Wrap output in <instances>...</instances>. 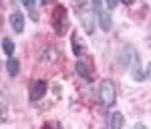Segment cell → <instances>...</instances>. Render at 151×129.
Masks as SVG:
<instances>
[{"label":"cell","instance_id":"obj_1","mask_svg":"<svg viewBox=\"0 0 151 129\" xmlns=\"http://www.w3.org/2000/svg\"><path fill=\"white\" fill-rule=\"evenodd\" d=\"M52 28L58 36L67 35L69 30V16H67V8L65 6H57L52 12Z\"/></svg>","mask_w":151,"mask_h":129},{"label":"cell","instance_id":"obj_2","mask_svg":"<svg viewBox=\"0 0 151 129\" xmlns=\"http://www.w3.org/2000/svg\"><path fill=\"white\" fill-rule=\"evenodd\" d=\"M99 97H101V103L103 105H113L115 103V97H117V91H115V85L111 81H103L101 87H99Z\"/></svg>","mask_w":151,"mask_h":129},{"label":"cell","instance_id":"obj_3","mask_svg":"<svg viewBox=\"0 0 151 129\" xmlns=\"http://www.w3.org/2000/svg\"><path fill=\"white\" fill-rule=\"evenodd\" d=\"M45 93H47V81L45 79H36L32 83V87H30V99L38 101L40 97H45Z\"/></svg>","mask_w":151,"mask_h":129},{"label":"cell","instance_id":"obj_4","mask_svg":"<svg viewBox=\"0 0 151 129\" xmlns=\"http://www.w3.org/2000/svg\"><path fill=\"white\" fill-rule=\"evenodd\" d=\"M58 59H60V53L55 47H45L40 50V61H45L47 65H55Z\"/></svg>","mask_w":151,"mask_h":129},{"label":"cell","instance_id":"obj_5","mask_svg":"<svg viewBox=\"0 0 151 129\" xmlns=\"http://www.w3.org/2000/svg\"><path fill=\"white\" fill-rule=\"evenodd\" d=\"M79 18H81L85 30H87V32H93L95 30V22H93V14H91V10H89V8L79 10Z\"/></svg>","mask_w":151,"mask_h":129},{"label":"cell","instance_id":"obj_6","mask_svg":"<svg viewBox=\"0 0 151 129\" xmlns=\"http://www.w3.org/2000/svg\"><path fill=\"white\" fill-rule=\"evenodd\" d=\"M10 26H12L14 32H22V30H24V16H22V12L14 10L10 14Z\"/></svg>","mask_w":151,"mask_h":129},{"label":"cell","instance_id":"obj_7","mask_svg":"<svg viewBox=\"0 0 151 129\" xmlns=\"http://www.w3.org/2000/svg\"><path fill=\"white\" fill-rule=\"evenodd\" d=\"M70 45H73V53L79 57V55H85V50H87V45H85V40L81 38V35H75L70 36Z\"/></svg>","mask_w":151,"mask_h":129},{"label":"cell","instance_id":"obj_8","mask_svg":"<svg viewBox=\"0 0 151 129\" xmlns=\"http://www.w3.org/2000/svg\"><path fill=\"white\" fill-rule=\"evenodd\" d=\"M75 71L81 75L83 79H91V67H89V63H85V61H77V65H75Z\"/></svg>","mask_w":151,"mask_h":129},{"label":"cell","instance_id":"obj_9","mask_svg":"<svg viewBox=\"0 0 151 129\" xmlns=\"http://www.w3.org/2000/svg\"><path fill=\"white\" fill-rule=\"evenodd\" d=\"M123 123H125V117H123V113H111V129H123Z\"/></svg>","mask_w":151,"mask_h":129},{"label":"cell","instance_id":"obj_10","mask_svg":"<svg viewBox=\"0 0 151 129\" xmlns=\"http://www.w3.org/2000/svg\"><path fill=\"white\" fill-rule=\"evenodd\" d=\"M6 71H8V75H10V77H16V75H18V71H20V63L14 59V57H10V61L6 63Z\"/></svg>","mask_w":151,"mask_h":129},{"label":"cell","instance_id":"obj_11","mask_svg":"<svg viewBox=\"0 0 151 129\" xmlns=\"http://www.w3.org/2000/svg\"><path fill=\"white\" fill-rule=\"evenodd\" d=\"M97 16H99V22H101V28H103V30H109V28H111V16H109L107 12H99Z\"/></svg>","mask_w":151,"mask_h":129},{"label":"cell","instance_id":"obj_12","mask_svg":"<svg viewBox=\"0 0 151 129\" xmlns=\"http://www.w3.org/2000/svg\"><path fill=\"white\" fill-rule=\"evenodd\" d=\"M2 50H4V55H8V57L14 55V43H12L10 38H2Z\"/></svg>","mask_w":151,"mask_h":129},{"label":"cell","instance_id":"obj_13","mask_svg":"<svg viewBox=\"0 0 151 129\" xmlns=\"http://www.w3.org/2000/svg\"><path fill=\"white\" fill-rule=\"evenodd\" d=\"M89 2L91 0H73V4H75V10H85V8H89Z\"/></svg>","mask_w":151,"mask_h":129},{"label":"cell","instance_id":"obj_14","mask_svg":"<svg viewBox=\"0 0 151 129\" xmlns=\"http://www.w3.org/2000/svg\"><path fill=\"white\" fill-rule=\"evenodd\" d=\"M91 4H93V10L99 14V12H103L101 10V0H91Z\"/></svg>","mask_w":151,"mask_h":129},{"label":"cell","instance_id":"obj_15","mask_svg":"<svg viewBox=\"0 0 151 129\" xmlns=\"http://www.w3.org/2000/svg\"><path fill=\"white\" fill-rule=\"evenodd\" d=\"M119 2H121V0H105V4L109 6V10H113V8H115Z\"/></svg>","mask_w":151,"mask_h":129},{"label":"cell","instance_id":"obj_16","mask_svg":"<svg viewBox=\"0 0 151 129\" xmlns=\"http://www.w3.org/2000/svg\"><path fill=\"white\" fill-rule=\"evenodd\" d=\"M22 2V6H26V8H32L35 6V0H20Z\"/></svg>","mask_w":151,"mask_h":129},{"label":"cell","instance_id":"obj_17","mask_svg":"<svg viewBox=\"0 0 151 129\" xmlns=\"http://www.w3.org/2000/svg\"><path fill=\"white\" fill-rule=\"evenodd\" d=\"M145 75H147V77H151V63L147 65V73H145Z\"/></svg>","mask_w":151,"mask_h":129},{"label":"cell","instance_id":"obj_18","mask_svg":"<svg viewBox=\"0 0 151 129\" xmlns=\"http://www.w3.org/2000/svg\"><path fill=\"white\" fill-rule=\"evenodd\" d=\"M50 2H52V0H40V4H42V6H47V4H50Z\"/></svg>","mask_w":151,"mask_h":129},{"label":"cell","instance_id":"obj_19","mask_svg":"<svg viewBox=\"0 0 151 129\" xmlns=\"http://www.w3.org/2000/svg\"><path fill=\"white\" fill-rule=\"evenodd\" d=\"M121 2H123V4H127V6H129V4H133L135 0H121Z\"/></svg>","mask_w":151,"mask_h":129},{"label":"cell","instance_id":"obj_20","mask_svg":"<svg viewBox=\"0 0 151 129\" xmlns=\"http://www.w3.org/2000/svg\"><path fill=\"white\" fill-rule=\"evenodd\" d=\"M135 129H147V127H145V125H137Z\"/></svg>","mask_w":151,"mask_h":129}]
</instances>
